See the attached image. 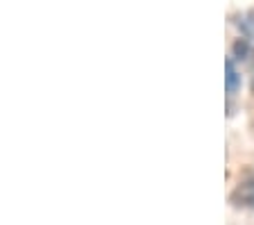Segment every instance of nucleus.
<instances>
[{
    "instance_id": "nucleus-1",
    "label": "nucleus",
    "mask_w": 254,
    "mask_h": 225,
    "mask_svg": "<svg viewBox=\"0 0 254 225\" xmlns=\"http://www.w3.org/2000/svg\"><path fill=\"white\" fill-rule=\"evenodd\" d=\"M236 207H254V180H248V182H241L229 196Z\"/></svg>"
},
{
    "instance_id": "nucleus-3",
    "label": "nucleus",
    "mask_w": 254,
    "mask_h": 225,
    "mask_svg": "<svg viewBox=\"0 0 254 225\" xmlns=\"http://www.w3.org/2000/svg\"><path fill=\"white\" fill-rule=\"evenodd\" d=\"M234 57L236 59L250 57V41L248 39H236V41H234Z\"/></svg>"
},
{
    "instance_id": "nucleus-4",
    "label": "nucleus",
    "mask_w": 254,
    "mask_h": 225,
    "mask_svg": "<svg viewBox=\"0 0 254 225\" xmlns=\"http://www.w3.org/2000/svg\"><path fill=\"white\" fill-rule=\"evenodd\" d=\"M241 30L245 32V39H252V41H254V9L248 11L245 21L241 23Z\"/></svg>"
},
{
    "instance_id": "nucleus-5",
    "label": "nucleus",
    "mask_w": 254,
    "mask_h": 225,
    "mask_svg": "<svg viewBox=\"0 0 254 225\" xmlns=\"http://www.w3.org/2000/svg\"><path fill=\"white\" fill-rule=\"evenodd\" d=\"M250 86H252V93H254V75H252V82H250Z\"/></svg>"
},
{
    "instance_id": "nucleus-2",
    "label": "nucleus",
    "mask_w": 254,
    "mask_h": 225,
    "mask_svg": "<svg viewBox=\"0 0 254 225\" xmlns=\"http://www.w3.org/2000/svg\"><path fill=\"white\" fill-rule=\"evenodd\" d=\"M225 73H227V77H225L227 93H236L238 89H241V75H238V71H236V66H234V59L232 57L225 59Z\"/></svg>"
}]
</instances>
